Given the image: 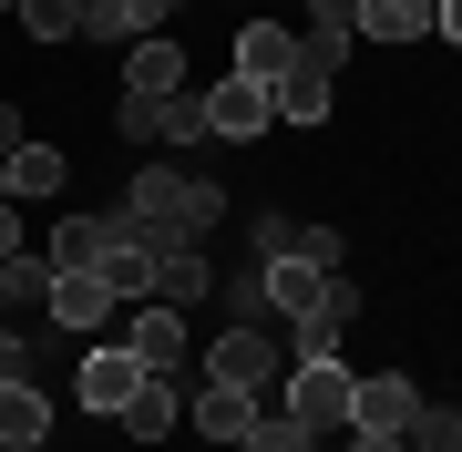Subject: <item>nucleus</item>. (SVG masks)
Masks as SVG:
<instances>
[{"label": "nucleus", "mask_w": 462, "mask_h": 452, "mask_svg": "<svg viewBox=\"0 0 462 452\" xmlns=\"http://www.w3.org/2000/svg\"><path fill=\"white\" fill-rule=\"evenodd\" d=\"M411 411H421L411 370H360V401H349V432H411Z\"/></svg>", "instance_id": "obj_9"}, {"label": "nucleus", "mask_w": 462, "mask_h": 452, "mask_svg": "<svg viewBox=\"0 0 462 452\" xmlns=\"http://www.w3.org/2000/svg\"><path fill=\"white\" fill-rule=\"evenodd\" d=\"M154 11L144 0H83V42H144Z\"/></svg>", "instance_id": "obj_23"}, {"label": "nucleus", "mask_w": 462, "mask_h": 452, "mask_svg": "<svg viewBox=\"0 0 462 452\" xmlns=\"http://www.w3.org/2000/svg\"><path fill=\"white\" fill-rule=\"evenodd\" d=\"M401 442H411V452H462V401H421Z\"/></svg>", "instance_id": "obj_25"}, {"label": "nucleus", "mask_w": 462, "mask_h": 452, "mask_svg": "<svg viewBox=\"0 0 462 452\" xmlns=\"http://www.w3.org/2000/svg\"><path fill=\"white\" fill-rule=\"evenodd\" d=\"M206 381H216V391H257V401H267V391L288 381V339L267 329V318H236L226 339H206Z\"/></svg>", "instance_id": "obj_3"}, {"label": "nucleus", "mask_w": 462, "mask_h": 452, "mask_svg": "<svg viewBox=\"0 0 462 452\" xmlns=\"http://www.w3.org/2000/svg\"><path fill=\"white\" fill-rule=\"evenodd\" d=\"M349 318H360V288L329 278V288H319V309H298V318H288V350H298V360H329Z\"/></svg>", "instance_id": "obj_10"}, {"label": "nucleus", "mask_w": 462, "mask_h": 452, "mask_svg": "<svg viewBox=\"0 0 462 452\" xmlns=\"http://www.w3.org/2000/svg\"><path fill=\"white\" fill-rule=\"evenodd\" d=\"M329 452H411V442H401V432H339Z\"/></svg>", "instance_id": "obj_30"}, {"label": "nucleus", "mask_w": 462, "mask_h": 452, "mask_svg": "<svg viewBox=\"0 0 462 452\" xmlns=\"http://www.w3.org/2000/svg\"><path fill=\"white\" fill-rule=\"evenodd\" d=\"M319 51V62H349V42H360V0H309V32H298Z\"/></svg>", "instance_id": "obj_21"}, {"label": "nucleus", "mask_w": 462, "mask_h": 452, "mask_svg": "<svg viewBox=\"0 0 462 452\" xmlns=\"http://www.w3.org/2000/svg\"><path fill=\"white\" fill-rule=\"evenodd\" d=\"M247 247H257V257H298V247H309V226H298V217H257Z\"/></svg>", "instance_id": "obj_28"}, {"label": "nucleus", "mask_w": 462, "mask_h": 452, "mask_svg": "<svg viewBox=\"0 0 462 452\" xmlns=\"http://www.w3.org/2000/svg\"><path fill=\"white\" fill-rule=\"evenodd\" d=\"M62 154H51V144H21L11 154V165H0V196H11V206H42V196H62Z\"/></svg>", "instance_id": "obj_16"}, {"label": "nucleus", "mask_w": 462, "mask_h": 452, "mask_svg": "<svg viewBox=\"0 0 462 452\" xmlns=\"http://www.w3.org/2000/svg\"><path fill=\"white\" fill-rule=\"evenodd\" d=\"M42 442H51V401L32 381H11L0 391V452H42Z\"/></svg>", "instance_id": "obj_17"}, {"label": "nucleus", "mask_w": 462, "mask_h": 452, "mask_svg": "<svg viewBox=\"0 0 462 452\" xmlns=\"http://www.w3.org/2000/svg\"><path fill=\"white\" fill-rule=\"evenodd\" d=\"M236 452H329V442H319L309 421H288V411L257 401V421H247V442H236Z\"/></svg>", "instance_id": "obj_24"}, {"label": "nucleus", "mask_w": 462, "mask_h": 452, "mask_svg": "<svg viewBox=\"0 0 462 452\" xmlns=\"http://www.w3.org/2000/svg\"><path fill=\"white\" fill-rule=\"evenodd\" d=\"M431 32H442V42L462 51V0H431Z\"/></svg>", "instance_id": "obj_32"}, {"label": "nucleus", "mask_w": 462, "mask_h": 452, "mask_svg": "<svg viewBox=\"0 0 462 452\" xmlns=\"http://www.w3.org/2000/svg\"><path fill=\"white\" fill-rule=\"evenodd\" d=\"M93 278H103V288H114V299H124V309H144V299H154V247H144V226H124V236H114V247H103V257H93Z\"/></svg>", "instance_id": "obj_12"}, {"label": "nucleus", "mask_w": 462, "mask_h": 452, "mask_svg": "<svg viewBox=\"0 0 462 452\" xmlns=\"http://www.w3.org/2000/svg\"><path fill=\"white\" fill-rule=\"evenodd\" d=\"M339 268H309V257H267V309L298 318V309H319V288H329Z\"/></svg>", "instance_id": "obj_20"}, {"label": "nucleus", "mask_w": 462, "mask_h": 452, "mask_svg": "<svg viewBox=\"0 0 462 452\" xmlns=\"http://www.w3.org/2000/svg\"><path fill=\"white\" fill-rule=\"evenodd\" d=\"M42 318H51L62 339H83V350H93V339L124 329V299H114L93 268H51V309H42Z\"/></svg>", "instance_id": "obj_4"}, {"label": "nucleus", "mask_w": 462, "mask_h": 452, "mask_svg": "<svg viewBox=\"0 0 462 452\" xmlns=\"http://www.w3.org/2000/svg\"><path fill=\"white\" fill-rule=\"evenodd\" d=\"M124 93H185V51H175V32L124 42Z\"/></svg>", "instance_id": "obj_13"}, {"label": "nucleus", "mask_w": 462, "mask_h": 452, "mask_svg": "<svg viewBox=\"0 0 462 452\" xmlns=\"http://www.w3.org/2000/svg\"><path fill=\"white\" fill-rule=\"evenodd\" d=\"M206 288H216L206 247H154V299H165V309H196Z\"/></svg>", "instance_id": "obj_18"}, {"label": "nucleus", "mask_w": 462, "mask_h": 452, "mask_svg": "<svg viewBox=\"0 0 462 452\" xmlns=\"http://www.w3.org/2000/svg\"><path fill=\"white\" fill-rule=\"evenodd\" d=\"M114 134L124 144H165V93H124L114 103Z\"/></svg>", "instance_id": "obj_27"}, {"label": "nucleus", "mask_w": 462, "mask_h": 452, "mask_svg": "<svg viewBox=\"0 0 462 452\" xmlns=\"http://www.w3.org/2000/svg\"><path fill=\"white\" fill-rule=\"evenodd\" d=\"M0 11H21V0H0Z\"/></svg>", "instance_id": "obj_33"}, {"label": "nucleus", "mask_w": 462, "mask_h": 452, "mask_svg": "<svg viewBox=\"0 0 462 452\" xmlns=\"http://www.w3.org/2000/svg\"><path fill=\"white\" fill-rule=\"evenodd\" d=\"M124 206H134V226H144V247H206V236L226 226V185L185 175V165H144Z\"/></svg>", "instance_id": "obj_1"}, {"label": "nucleus", "mask_w": 462, "mask_h": 452, "mask_svg": "<svg viewBox=\"0 0 462 452\" xmlns=\"http://www.w3.org/2000/svg\"><path fill=\"white\" fill-rule=\"evenodd\" d=\"M0 309H51V257H32V247H21V257H0Z\"/></svg>", "instance_id": "obj_22"}, {"label": "nucleus", "mask_w": 462, "mask_h": 452, "mask_svg": "<svg viewBox=\"0 0 462 452\" xmlns=\"http://www.w3.org/2000/svg\"><path fill=\"white\" fill-rule=\"evenodd\" d=\"M288 62H309V42H298L288 21H236V62H226V72H247V83H278Z\"/></svg>", "instance_id": "obj_11"}, {"label": "nucleus", "mask_w": 462, "mask_h": 452, "mask_svg": "<svg viewBox=\"0 0 462 452\" xmlns=\"http://www.w3.org/2000/svg\"><path fill=\"white\" fill-rule=\"evenodd\" d=\"M349 401H360V370H349L339 350H329V360H288V381H278V411H288V421H309L319 442H339V432H349Z\"/></svg>", "instance_id": "obj_2"}, {"label": "nucleus", "mask_w": 462, "mask_h": 452, "mask_svg": "<svg viewBox=\"0 0 462 452\" xmlns=\"http://www.w3.org/2000/svg\"><path fill=\"white\" fill-rule=\"evenodd\" d=\"M185 421H196L206 442H247V421H257V391H185Z\"/></svg>", "instance_id": "obj_14"}, {"label": "nucleus", "mask_w": 462, "mask_h": 452, "mask_svg": "<svg viewBox=\"0 0 462 452\" xmlns=\"http://www.w3.org/2000/svg\"><path fill=\"white\" fill-rule=\"evenodd\" d=\"M175 421H185V391H175V381H144V391L124 401L114 432H124V442H175Z\"/></svg>", "instance_id": "obj_15"}, {"label": "nucleus", "mask_w": 462, "mask_h": 452, "mask_svg": "<svg viewBox=\"0 0 462 452\" xmlns=\"http://www.w3.org/2000/svg\"><path fill=\"white\" fill-rule=\"evenodd\" d=\"M0 329H11V309H0Z\"/></svg>", "instance_id": "obj_34"}, {"label": "nucleus", "mask_w": 462, "mask_h": 452, "mask_svg": "<svg viewBox=\"0 0 462 452\" xmlns=\"http://www.w3.org/2000/svg\"><path fill=\"white\" fill-rule=\"evenodd\" d=\"M267 103H278V124H329V103H339V62H288L278 83H267Z\"/></svg>", "instance_id": "obj_8"}, {"label": "nucleus", "mask_w": 462, "mask_h": 452, "mask_svg": "<svg viewBox=\"0 0 462 452\" xmlns=\"http://www.w3.org/2000/svg\"><path fill=\"white\" fill-rule=\"evenodd\" d=\"M21 144H32V134H21V103H0V165H11Z\"/></svg>", "instance_id": "obj_31"}, {"label": "nucleus", "mask_w": 462, "mask_h": 452, "mask_svg": "<svg viewBox=\"0 0 462 452\" xmlns=\"http://www.w3.org/2000/svg\"><path fill=\"white\" fill-rule=\"evenodd\" d=\"M360 42H431V0H360Z\"/></svg>", "instance_id": "obj_19"}, {"label": "nucleus", "mask_w": 462, "mask_h": 452, "mask_svg": "<svg viewBox=\"0 0 462 452\" xmlns=\"http://www.w3.org/2000/svg\"><path fill=\"white\" fill-rule=\"evenodd\" d=\"M267 124H278V103H267V83H247V72L206 83V144H257Z\"/></svg>", "instance_id": "obj_6"}, {"label": "nucleus", "mask_w": 462, "mask_h": 452, "mask_svg": "<svg viewBox=\"0 0 462 452\" xmlns=\"http://www.w3.org/2000/svg\"><path fill=\"white\" fill-rule=\"evenodd\" d=\"M21 32H32V42H72V32H83V0H21Z\"/></svg>", "instance_id": "obj_26"}, {"label": "nucleus", "mask_w": 462, "mask_h": 452, "mask_svg": "<svg viewBox=\"0 0 462 452\" xmlns=\"http://www.w3.org/2000/svg\"><path fill=\"white\" fill-rule=\"evenodd\" d=\"M144 381H154V370L134 360L124 339H93V350H83V370H72V391H83V411H103V421H124V401H134Z\"/></svg>", "instance_id": "obj_5"}, {"label": "nucleus", "mask_w": 462, "mask_h": 452, "mask_svg": "<svg viewBox=\"0 0 462 452\" xmlns=\"http://www.w3.org/2000/svg\"><path fill=\"white\" fill-rule=\"evenodd\" d=\"M124 350L154 370V381H175L185 370V309H165V299H144V309H124Z\"/></svg>", "instance_id": "obj_7"}, {"label": "nucleus", "mask_w": 462, "mask_h": 452, "mask_svg": "<svg viewBox=\"0 0 462 452\" xmlns=\"http://www.w3.org/2000/svg\"><path fill=\"white\" fill-rule=\"evenodd\" d=\"M11 381H32V339H21V329H0V391H11Z\"/></svg>", "instance_id": "obj_29"}]
</instances>
